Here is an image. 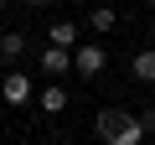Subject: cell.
<instances>
[{"label":"cell","mask_w":155,"mask_h":145,"mask_svg":"<svg viewBox=\"0 0 155 145\" xmlns=\"http://www.w3.org/2000/svg\"><path fill=\"white\" fill-rule=\"evenodd\" d=\"M93 135H98L104 145H140L150 130H145V119H140L134 109H98Z\"/></svg>","instance_id":"6da1fadb"},{"label":"cell","mask_w":155,"mask_h":145,"mask_svg":"<svg viewBox=\"0 0 155 145\" xmlns=\"http://www.w3.org/2000/svg\"><path fill=\"white\" fill-rule=\"evenodd\" d=\"M104 67H109V52H104L98 42H78V47H72V72H78V78L93 83Z\"/></svg>","instance_id":"7a4b0ae2"},{"label":"cell","mask_w":155,"mask_h":145,"mask_svg":"<svg viewBox=\"0 0 155 145\" xmlns=\"http://www.w3.org/2000/svg\"><path fill=\"white\" fill-rule=\"evenodd\" d=\"M0 99H5L11 109H21V104H31V99H36V88H31V78H26L21 67H11L5 78H0Z\"/></svg>","instance_id":"3957f363"},{"label":"cell","mask_w":155,"mask_h":145,"mask_svg":"<svg viewBox=\"0 0 155 145\" xmlns=\"http://www.w3.org/2000/svg\"><path fill=\"white\" fill-rule=\"evenodd\" d=\"M41 67H47V78H62V72H72V52L47 42V52H41Z\"/></svg>","instance_id":"277c9868"},{"label":"cell","mask_w":155,"mask_h":145,"mask_svg":"<svg viewBox=\"0 0 155 145\" xmlns=\"http://www.w3.org/2000/svg\"><path fill=\"white\" fill-rule=\"evenodd\" d=\"M47 31H52V47H67V52L83 42V26H78V21H52Z\"/></svg>","instance_id":"5b68a950"},{"label":"cell","mask_w":155,"mask_h":145,"mask_svg":"<svg viewBox=\"0 0 155 145\" xmlns=\"http://www.w3.org/2000/svg\"><path fill=\"white\" fill-rule=\"evenodd\" d=\"M36 109H47V114H62V109H67V88H62V83L52 78V83H47V88L36 93Z\"/></svg>","instance_id":"8992f818"},{"label":"cell","mask_w":155,"mask_h":145,"mask_svg":"<svg viewBox=\"0 0 155 145\" xmlns=\"http://www.w3.org/2000/svg\"><path fill=\"white\" fill-rule=\"evenodd\" d=\"M26 57V36L21 31H5V36H0V62H21Z\"/></svg>","instance_id":"52a82bcc"},{"label":"cell","mask_w":155,"mask_h":145,"mask_svg":"<svg viewBox=\"0 0 155 145\" xmlns=\"http://www.w3.org/2000/svg\"><path fill=\"white\" fill-rule=\"evenodd\" d=\"M129 67H134V78H140V83H155V47L134 52V57H129Z\"/></svg>","instance_id":"ba28073f"},{"label":"cell","mask_w":155,"mask_h":145,"mask_svg":"<svg viewBox=\"0 0 155 145\" xmlns=\"http://www.w3.org/2000/svg\"><path fill=\"white\" fill-rule=\"evenodd\" d=\"M114 21H119V16H114L109 5H98V11L88 16V31H93V36H98V31H114Z\"/></svg>","instance_id":"9c48e42d"},{"label":"cell","mask_w":155,"mask_h":145,"mask_svg":"<svg viewBox=\"0 0 155 145\" xmlns=\"http://www.w3.org/2000/svg\"><path fill=\"white\" fill-rule=\"evenodd\" d=\"M140 119H145V130H155V104H145V109H140Z\"/></svg>","instance_id":"30bf717a"},{"label":"cell","mask_w":155,"mask_h":145,"mask_svg":"<svg viewBox=\"0 0 155 145\" xmlns=\"http://www.w3.org/2000/svg\"><path fill=\"white\" fill-rule=\"evenodd\" d=\"M26 5H36V11H41V5H52V0H26Z\"/></svg>","instance_id":"8fae6325"},{"label":"cell","mask_w":155,"mask_h":145,"mask_svg":"<svg viewBox=\"0 0 155 145\" xmlns=\"http://www.w3.org/2000/svg\"><path fill=\"white\" fill-rule=\"evenodd\" d=\"M150 42H155V16H150Z\"/></svg>","instance_id":"7c38bea8"},{"label":"cell","mask_w":155,"mask_h":145,"mask_svg":"<svg viewBox=\"0 0 155 145\" xmlns=\"http://www.w3.org/2000/svg\"><path fill=\"white\" fill-rule=\"evenodd\" d=\"M145 5H155V0H145Z\"/></svg>","instance_id":"4fadbf2b"},{"label":"cell","mask_w":155,"mask_h":145,"mask_svg":"<svg viewBox=\"0 0 155 145\" xmlns=\"http://www.w3.org/2000/svg\"><path fill=\"white\" fill-rule=\"evenodd\" d=\"M62 5H67V0H62Z\"/></svg>","instance_id":"5bb4252c"}]
</instances>
